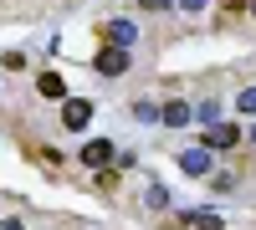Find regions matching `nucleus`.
Returning a JSON list of instances; mask_svg holds the SVG:
<instances>
[{
	"mask_svg": "<svg viewBox=\"0 0 256 230\" xmlns=\"http://www.w3.org/2000/svg\"><path fill=\"white\" fill-rule=\"evenodd\" d=\"M92 67H98L102 77H123V72H128V51H123V46H102V51L92 56Z\"/></svg>",
	"mask_w": 256,
	"mask_h": 230,
	"instance_id": "nucleus-1",
	"label": "nucleus"
},
{
	"mask_svg": "<svg viewBox=\"0 0 256 230\" xmlns=\"http://www.w3.org/2000/svg\"><path fill=\"white\" fill-rule=\"evenodd\" d=\"M200 138H205V149H236V138H241V133L230 128V123H210Z\"/></svg>",
	"mask_w": 256,
	"mask_h": 230,
	"instance_id": "nucleus-2",
	"label": "nucleus"
},
{
	"mask_svg": "<svg viewBox=\"0 0 256 230\" xmlns=\"http://www.w3.org/2000/svg\"><path fill=\"white\" fill-rule=\"evenodd\" d=\"M62 123H67V128H88V123H92V102H82V97H72L67 108H62Z\"/></svg>",
	"mask_w": 256,
	"mask_h": 230,
	"instance_id": "nucleus-3",
	"label": "nucleus"
},
{
	"mask_svg": "<svg viewBox=\"0 0 256 230\" xmlns=\"http://www.w3.org/2000/svg\"><path fill=\"white\" fill-rule=\"evenodd\" d=\"M82 164H92V169H108V164H113V143H108V138H92L88 149H82Z\"/></svg>",
	"mask_w": 256,
	"mask_h": 230,
	"instance_id": "nucleus-4",
	"label": "nucleus"
},
{
	"mask_svg": "<svg viewBox=\"0 0 256 230\" xmlns=\"http://www.w3.org/2000/svg\"><path fill=\"white\" fill-rule=\"evenodd\" d=\"M102 36H108V46H123V51H128V46H134V36H138V31L128 26V20H108V26H102Z\"/></svg>",
	"mask_w": 256,
	"mask_h": 230,
	"instance_id": "nucleus-5",
	"label": "nucleus"
},
{
	"mask_svg": "<svg viewBox=\"0 0 256 230\" xmlns=\"http://www.w3.org/2000/svg\"><path fill=\"white\" fill-rule=\"evenodd\" d=\"M180 169H184V174H210V149H190V154L180 159Z\"/></svg>",
	"mask_w": 256,
	"mask_h": 230,
	"instance_id": "nucleus-6",
	"label": "nucleus"
},
{
	"mask_svg": "<svg viewBox=\"0 0 256 230\" xmlns=\"http://www.w3.org/2000/svg\"><path fill=\"white\" fill-rule=\"evenodd\" d=\"M159 118L169 123V128H184V123H190V102H164Z\"/></svg>",
	"mask_w": 256,
	"mask_h": 230,
	"instance_id": "nucleus-7",
	"label": "nucleus"
},
{
	"mask_svg": "<svg viewBox=\"0 0 256 230\" xmlns=\"http://www.w3.org/2000/svg\"><path fill=\"white\" fill-rule=\"evenodd\" d=\"M36 92H41V97H67V87H62L56 72H41V77H36Z\"/></svg>",
	"mask_w": 256,
	"mask_h": 230,
	"instance_id": "nucleus-8",
	"label": "nucleus"
},
{
	"mask_svg": "<svg viewBox=\"0 0 256 230\" xmlns=\"http://www.w3.org/2000/svg\"><path fill=\"white\" fill-rule=\"evenodd\" d=\"M190 225H195V230H220V215H210V210H200V215L190 220Z\"/></svg>",
	"mask_w": 256,
	"mask_h": 230,
	"instance_id": "nucleus-9",
	"label": "nucleus"
},
{
	"mask_svg": "<svg viewBox=\"0 0 256 230\" xmlns=\"http://www.w3.org/2000/svg\"><path fill=\"white\" fill-rule=\"evenodd\" d=\"M236 108H241V113H256V87H246V92L236 97Z\"/></svg>",
	"mask_w": 256,
	"mask_h": 230,
	"instance_id": "nucleus-10",
	"label": "nucleus"
},
{
	"mask_svg": "<svg viewBox=\"0 0 256 230\" xmlns=\"http://www.w3.org/2000/svg\"><path fill=\"white\" fill-rule=\"evenodd\" d=\"M200 118H205V128H210V123L220 118V108H216V97H210V102H200Z\"/></svg>",
	"mask_w": 256,
	"mask_h": 230,
	"instance_id": "nucleus-11",
	"label": "nucleus"
},
{
	"mask_svg": "<svg viewBox=\"0 0 256 230\" xmlns=\"http://www.w3.org/2000/svg\"><path fill=\"white\" fill-rule=\"evenodd\" d=\"M138 5H144V10H164L169 0H138Z\"/></svg>",
	"mask_w": 256,
	"mask_h": 230,
	"instance_id": "nucleus-12",
	"label": "nucleus"
},
{
	"mask_svg": "<svg viewBox=\"0 0 256 230\" xmlns=\"http://www.w3.org/2000/svg\"><path fill=\"white\" fill-rule=\"evenodd\" d=\"M180 5H184V10H200V5H205V0H180Z\"/></svg>",
	"mask_w": 256,
	"mask_h": 230,
	"instance_id": "nucleus-13",
	"label": "nucleus"
},
{
	"mask_svg": "<svg viewBox=\"0 0 256 230\" xmlns=\"http://www.w3.org/2000/svg\"><path fill=\"white\" fill-rule=\"evenodd\" d=\"M226 5H236V10H251V0H226Z\"/></svg>",
	"mask_w": 256,
	"mask_h": 230,
	"instance_id": "nucleus-14",
	"label": "nucleus"
},
{
	"mask_svg": "<svg viewBox=\"0 0 256 230\" xmlns=\"http://www.w3.org/2000/svg\"><path fill=\"white\" fill-rule=\"evenodd\" d=\"M0 230H20V220H0Z\"/></svg>",
	"mask_w": 256,
	"mask_h": 230,
	"instance_id": "nucleus-15",
	"label": "nucleus"
},
{
	"mask_svg": "<svg viewBox=\"0 0 256 230\" xmlns=\"http://www.w3.org/2000/svg\"><path fill=\"white\" fill-rule=\"evenodd\" d=\"M251 15H256V0H251Z\"/></svg>",
	"mask_w": 256,
	"mask_h": 230,
	"instance_id": "nucleus-16",
	"label": "nucleus"
},
{
	"mask_svg": "<svg viewBox=\"0 0 256 230\" xmlns=\"http://www.w3.org/2000/svg\"><path fill=\"white\" fill-rule=\"evenodd\" d=\"M251 138H256V128H251Z\"/></svg>",
	"mask_w": 256,
	"mask_h": 230,
	"instance_id": "nucleus-17",
	"label": "nucleus"
}]
</instances>
